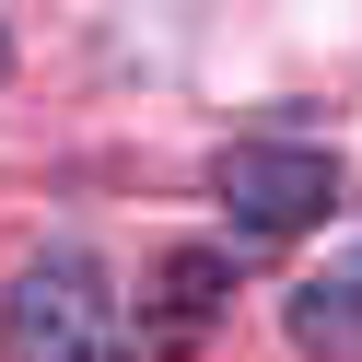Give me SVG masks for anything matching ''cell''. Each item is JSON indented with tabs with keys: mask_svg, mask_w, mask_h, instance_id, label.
Listing matches in <instances>:
<instances>
[{
	"mask_svg": "<svg viewBox=\"0 0 362 362\" xmlns=\"http://www.w3.org/2000/svg\"><path fill=\"white\" fill-rule=\"evenodd\" d=\"M0 351L12 362H129V315H117V281H105L82 245L35 257L0 304Z\"/></svg>",
	"mask_w": 362,
	"mask_h": 362,
	"instance_id": "1",
	"label": "cell"
},
{
	"mask_svg": "<svg viewBox=\"0 0 362 362\" xmlns=\"http://www.w3.org/2000/svg\"><path fill=\"white\" fill-rule=\"evenodd\" d=\"M211 187H222V211H234L245 234H304V222L339 211V164L304 152V141H234L211 164Z\"/></svg>",
	"mask_w": 362,
	"mask_h": 362,
	"instance_id": "2",
	"label": "cell"
},
{
	"mask_svg": "<svg viewBox=\"0 0 362 362\" xmlns=\"http://www.w3.org/2000/svg\"><path fill=\"white\" fill-rule=\"evenodd\" d=\"M292 339H304V362H362V257L292 292Z\"/></svg>",
	"mask_w": 362,
	"mask_h": 362,
	"instance_id": "3",
	"label": "cell"
},
{
	"mask_svg": "<svg viewBox=\"0 0 362 362\" xmlns=\"http://www.w3.org/2000/svg\"><path fill=\"white\" fill-rule=\"evenodd\" d=\"M0 59H12V35H0Z\"/></svg>",
	"mask_w": 362,
	"mask_h": 362,
	"instance_id": "4",
	"label": "cell"
}]
</instances>
